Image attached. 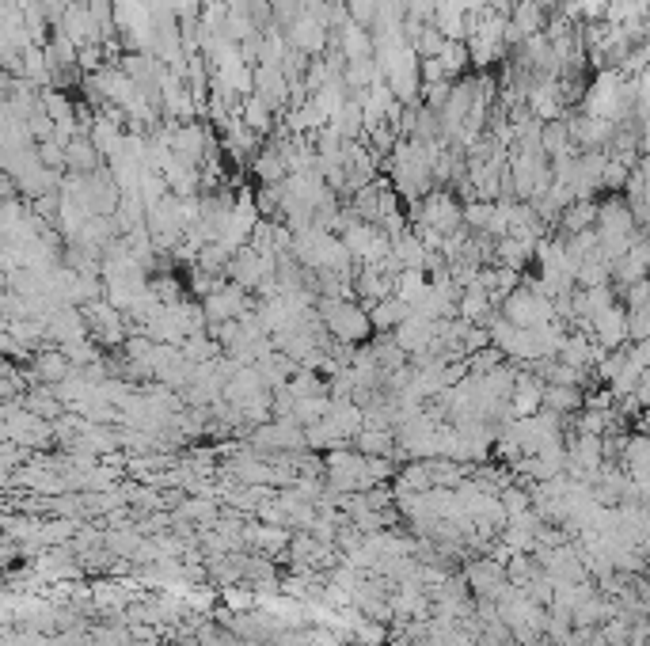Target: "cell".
I'll list each match as a JSON object with an SVG mask.
<instances>
[{"label":"cell","instance_id":"6","mask_svg":"<svg viewBox=\"0 0 650 646\" xmlns=\"http://www.w3.org/2000/svg\"><path fill=\"white\" fill-rule=\"evenodd\" d=\"M582 407H586L582 388H574V384H548V388H544V411L574 415V411H582Z\"/></svg>","mask_w":650,"mask_h":646},{"label":"cell","instance_id":"5","mask_svg":"<svg viewBox=\"0 0 650 646\" xmlns=\"http://www.w3.org/2000/svg\"><path fill=\"white\" fill-rule=\"evenodd\" d=\"M411 312H415V308L392 293V297H384V301H377L369 308V320H373V331H377V335H392Z\"/></svg>","mask_w":650,"mask_h":646},{"label":"cell","instance_id":"2","mask_svg":"<svg viewBox=\"0 0 650 646\" xmlns=\"http://www.w3.org/2000/svg\"><path fill=\"white\" fill-rule=\"evenodd\" d=\"M251 289H244V285L236 282H213L210 293H202V308H206V320L210 323H229V320H244L248 312H255V304L248 297Z\"/></svg>","mask_w":650,"mask_h":646},{"label":"cell","instance_id":"1","mask_svg":"<svg viewBox=\"0 0 650 646\" xmlns=\"http://www.w3.org/2000/svg\"><path fill=\"white\" fill-rule=\"evenodd\" d=\"M320 320L327 323L331 339L343 342V346H365L373 335V320H369V308L350 297H320L316 301Z\"/></svg>","mask_w":650,"mask_h":646},{"label":"cell","instance_id":"4","mask_svg":"<svg viewBox=\"0 0 650 646\" xmlns=\"http://www.w3.org/2000/svg\"><path fill=\"white\" fill-rule=\"evenodd\" d=\"M27 373H31L35 384H61V380L73 373V361H69V354L61 346L46 342V346L35 350V358L27 361Z\"/></svg>","mask_w":650,"mask_h":646},{"label":"cell","instance_id":"3","mask_svg":"<svg viewBox=\"0 0 650 646\" xmlns=\"http://www.w3.org/2000/svg\"><path fill=\"white\" fill-rule=\"evenodd\" d=\"M464 578H468L472 597H487V601H498L502 589L510 586V570H506V563H498L495 555L472 559V563L464 567Z\"/></svg>","mask_w":650,"mask_h":646},{"label":"cell","instance_id":"7","mask_svg":"<svg viewBox=\"0 0 650 646\" xmlns=\"http://www.w3.org/2000/svg\"><path fill=\"white\" fill-rule=\"evenodd\" d=\"M282 392H289L293 399H316V396H331V384L316 369H297V377L289 380Z\"/></svg>","mask_w":650,"mask_h":646}]
</instances>
